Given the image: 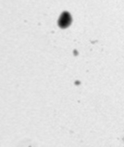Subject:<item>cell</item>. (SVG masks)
Returning <instances> with one entry per match:
<instances>
[{
  "instance_id": "cell-1",
  "label": "cell",
  "mask_w": 124,
  "mask_h": 147,
  "mask_svg": "<svg viewBox=\"0 0 124 147\" xmlns=\"http://www.w3.org/2000/svg\"><path fill=\"white\" fill-rule=\"evenodd\" d=\"M72 21V18L70 13L68 12H64L58 18V24L61 29H66L71 25Z\"/></svg>"
}]
</instances>
